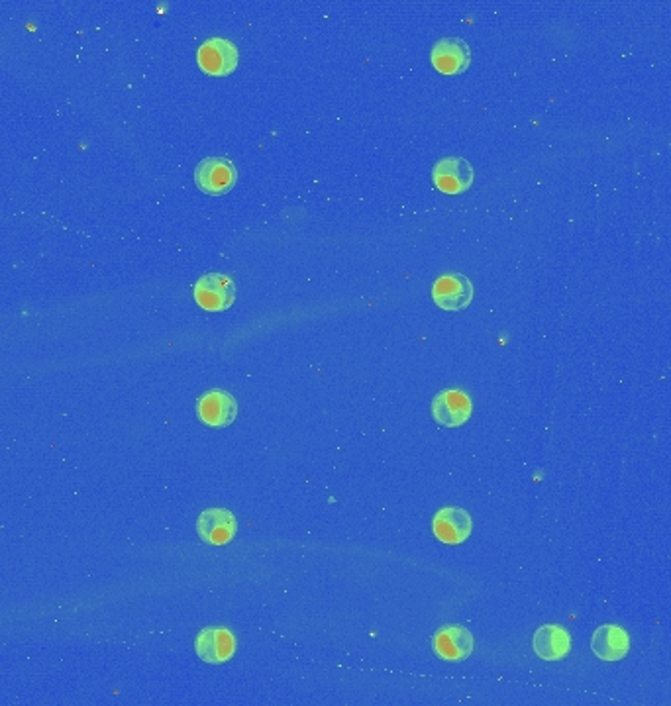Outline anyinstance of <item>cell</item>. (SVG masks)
<instances>
[{
  "mask_svg": "<svg viewBox=\"0 0 671 706\" xmlns=\"http://www.w3.org/2000/svg\"><path fill=\"white\" fill-rule=\"evenodd\" d=\"M238 171L228 157H207L195 169V185L205 195H226L234 189Z\"/></svg>",
  "mask_w": 671,
  "mask_h": 706,
  "instance_id": "1",
  "label": "cell"
},
{
  "mask_svg": "<svg viewBox=\"0 0 671 706\" xmlns=\"http://www.w3.org/2000/svg\"><path fill=\"white\" fill-rule=\"evenodd\" d=\"M195 301L208 312L228 310L236 301V285L228 275L207 273L193 287Z\"/></svg>",
  "mask_w": 671,
  "mask_h": 706,
  "instance_id": "2",
  "label": "cell"
},
{
  "mask_svg": "<svg viewBox=\"0 0 671 706\" xmlns=\"http://www.w3.org/2000/svg\"><path fill=\"white\" fill-rule=\"evenodd\" d=\"M432 179L438 191L462 195L473 185V167L464 157H444L434 165Z\"/></svg>",
  "mask_w": 671,
  "mask_h": 706,
  "instance_id": "3",
  "label": "cell"
},
{
  "mask_svg": "<svg viewBox=\"0 0 671 706\" xmlns=\"http://www.w3.org/2000/svg\"><path fill=\"white\" fill-rule=\"evenodd\" d=\"M432 299L442 310H448V312L464 310L473 301V285L465 275L460 273L442 275L436 279L432 287Z\"/></svg>",
  "mask_w": 671,
  "mask_h": 706,
  "instance_id": "4",
  "label": "cell"
},
{
  "mask_svg": "<svg viewBox=\"0 0 671 706\" xmlns=\"http://www.w3.org/2000/svg\"><path fill=\"white\" fill-rule=\"evenodd\" d=\"M238 522L226 508H208L197 520L199 538L210 546H226L234 540Z\"/></svg>",
  "mask_w": 671,
  "mask_h": 706,
  "instance_id": "5",
  "label": "cell"
},
{
  "mask_svg": "<svg viewBox=\"0 0 671 706\" xmlns=\"http://www.w3.org/2000/svg\"><path fill=\"white\" fill-rule=\"evenodd\" d=\"M197 61L210 77H226L238 65V50L224 38H210L199 48Z\"/></svg>",
  "mask_w": 671,
  "mask_h": 706,
  "instance_id": "6",
  "label": "cell"
},
{
  "mask_svg": "<svg viewBox=\"0 0 671 706\" xmlns=\"http://www.w3.org/2000/svg\"><path fill=\"white\" fill-rule=\"evenodd\" d=\"M432 530L440 542H444L448 546H458V544H464L465 540L471 536L473 522L464 508L446 506L436 512V516L432 520Z\"/></svg>",
  "mask_w": 671,
  "mask_h": 706,
  "instance_id": "7",
  "label": "cell"
},
{
  "mask_svg": "<svg viewBox=\"0 0 671 706\" xmlns=\"http://www.w3.org/2000/svg\"><path fill=\"white\" fill-rule=\"evenodd\" d=\"M195 652L210 665L226 663L236 652L234 634L226 628H205L195 638Z\"/></svg>",
  "mask_w": 671,
  "mask_h": 706,
  "instance_id": "8",
  "label": "cell"
},
{
  "mask_svg": "<svg viewBox=\"0 0 671 706\" xmlns=\"http://www.w3.org/2000/svg\"><path fill=\"white\" fill-rule=\"evenodd\" d=\"M471 399L464 391L448 389L434 397L432 401V416L440 426L458 428L465 424L471 416Z\"/></svg>",
  "mask_w": 671,
  "mask_h": 706,
  "instance_id": "9",
  "label": "cell"
},
{
  "mask_svg": "<svg viewBox=\"0 0 671 706\" xmlns=\"http://www.w3.org/2000/svg\"><path fill=\"white\" fill-rule=\"evenodd\" d=\"M430 61L444 75L464 73L471 63V50L462 38H442L430 51Z\"/></svg>",
  "mask_w": 671,
  "mask_h": 706,
  "instance_id": "10",
  "label": "cell"
},
{
  "mask_svg": "<svg viewBox=\"0 0 671 706\" xmlns=\"http://www.w3.org/2000/svg\"><path fill=\"white\" fill-rule=\"evenodd\" d=\"M197 414L201 422L212 428H226L238 416L236 399L226 391H210L203 395L197 404Z\"/></svg>",
  "mask_w": 671,
  "mask_h": 706,
  "instance_id": "11",
  "label": "cell"
},
{
  "mask_svg": "<svg viewBox=\"0 0 671 706\" xmlns=\"http://www.w3.org/2000/svg\"><path fill=\"white\" fill-rule=\"evenodd\" d=\"M432 646L444 661H464L473 652V636L464 626H444L434 634Z\"/></svg>",
  "mask_w": 671,
  "mask_h": 706,
  "instance_id": "12",
  "label": "cell"
},
{
  "mask_svg": "<svg viewBox=\"0 0 671 706\" xmlns=\"http://www.w3.org/2000/svg\"><path fill=\"white\" fill-rule=\"evenodd\" d=\"M534 654L546 661H560L571 652V636L560 624H546L534 632Z\"/></svg>",
  "mask_w": 671,
  "mask_h": 706,
  "instance_id": "13",
  "label": "cell"
},
{
  "mask_svg": "<svg viewBox=\"0 0 671 706\" xmlns=\"http://www.w3.org/2000/svg\"><path fill=\"white\" fill-rule=\"evenodd\" d=\"M593 654L603 661H620L630 650V640L624 628L615 624H605L595 630L591 640Z\"/></svg>",
  "mask_w": 671,
  "mask_h": 706,
  "instance_id": "14",
  "label": "cell"
}]
</instances>
